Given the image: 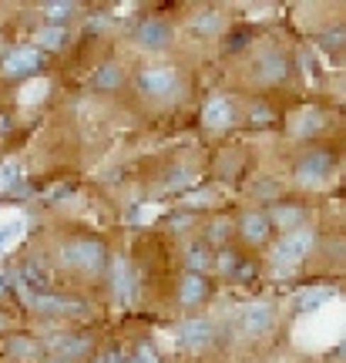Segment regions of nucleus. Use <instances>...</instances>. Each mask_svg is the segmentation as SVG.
I'll list each match as a JSON object with an SVG mask.
<instances>
[{
	"label": "nucleus",
	"instance_id": "obj_28",
	"mask_svg": "<svg viewBox=\"0 0 346 363\" xmlns=\"http://www.w3.org/2000/svg\"><path fill=\"white\" fill-rule=\"evenodd\" d=\"M189 185H192V172H189V169H172V172H168V189H172V192L189 189Z\"/></svg>",
	"mask_w": 346,
	"mask_h": 363
},
{
	"label": "nucleus",
	"instance_id": "obj_31",
	"mask_svg": "<svg viewBox=\"0 0 346 363\" xmlns=\"http://www.w3.org/2000/svg\"><path fill=\"white\" fill-rule=\"evenodd\" d=\"M13 182H17V169L13 165H0V192H7Z\"/></svg>",
	"mask_w": 346,
	"mask_h": 363
},
{
	"label": "nucleus",
	"instance_id": "obj_29",
	"mask_svg": "<svg viewBox=\"0 0 346 363\" xmlns=\"http://www.w3.org/2000/svg\"><path fill=\"white\" fill-rule=\"evenodd\" d=\"M4 195H7V199H30V195H34V185H30V182H24V179H17Z\"/></svg>",
	"mask_w": 346,
	"mask_h": 363
},
{
	"label": "nucleus",
	"instance_id": "obj_17",
	"mask_svg": "<svg viewBox=\"0 0 346 363\" xmlns=\"http://www.w3.org/2000/svg\"><path fill=\"white\" fill-rule=\"evenodd\" d=\"M208 262H212V252H208L206 239H199V242H192V246L185 249V266H189V272H202V276H206Z\"/></svg>",
	"mask_w": 346,
	"mask_h": 363
},
{
	"label": "nucleus",
	"instance_id": "obj_7",
	"mask_svg": "<svg viewBox=\"0 0 346 363\" xmlns=\"http://www.w3.org/2000/svg\"><path fill=\"white\" fill-rule=\"evenodd\" d=\"M289 57L282 51H276V48H269V51H262L256 57V78L262 81V84H279V81L289 78Z\"/></svg>",
	"mask_w": 346,
	"mask_h": 363
},
{
	"label": "nucleus",
	"instance_id": "obj_6",
	"mask_svg": "<svg viewBox=\"0 0 346 363\" xmlns=\"http://www.w3.org/2000/svg\"><path fill=\"white\" fill-rule=\"evenodd\" d=\"M235 326L245 337H259L272 326V306L269 303H249L242 310H235Z\"/></svg>",
	"mask_w": 346,
	"mask_h": 363
},
{
	"label": "nucleus",
	"instance_id": "obj_35",
	"mask_svg": "<svg viewBox=\"0 0 346 363\" xmlns=\"http://www.w3.org/2000/svg\"><path fill=\"white\" fill-rule=\"evenodd\" d=\"M269 118H272V111L266 104H256V108H252V121H269Z\"/></svg>",
	"mask_w": 346,
	"mask_h": 363
},
{
	"label": "nucleus",
	"instance_id": "obj_27",
	"mask_svg": "<svg viewBox=\"0 0 346 363\" xmlns=\"http://www.w3.org/2000/svg\"><path fill=\"white\" fill-rule=\"evenodd\" d=\"M343 44H346V27H330L326 34H320V48H326V51H336Z\"/></svg>",
	"mask_w": 346,
	"mask_h": 363
},
{
	"label": "nucleus",
	"instance_id": "obj_34",
	"mask_svg": "<svg viewBox=\"0 0 346 363\" xmlns=\"http://www.w3.org/2000/svg\"><path fill=\"white\" fill-rule=\"evenodd\" d=\"M13 233H17V222H11V225H0V249L11 242V235H13Z\"/></svg>",
	"mask_w": 346,
	"mask_h": 363
},
{
	"label": "nucleus",
	"instance_id": "obj_32",
	"mask_svg": "<svg viewBox=\"0 0 346 363\" xmlns=\"http://www.w3.org/2000/svg\"><path fill=\"white\" fill-rule=\"evenodd\" d=\"M138 363H158V353L148 343H138Z\"/></svg>",
	"mask_w": 346,
	"mask_h": 363
},
{
	"label": "nucleus",
	"instance_id": "obj_11",
	"mask_svg": "<svg viewBox=\"0 0 346 363\" xmlns=\"http://www.w3.org/2000/svg\"><path fill=\"white\" fill-rule=\"evenodd\" d=\"M313 242H316L313 233H289L279 246H276V262H279V266H296V262L313 249Z\"/></svg>",
	"mask_w": 346,
	"mask_h": 363
},
{
	"label": "nucleus",
	"instance_id": "obj_20",
	"mask_svg": "<svg viewBox=\"0 0 346 363\" xmlns=\"http://www.w3.org/2000/svg\"><path fill=\"white\" fill-rule=\"evenodd\" d=\"M330 296H333V289H326V286H320V289H303V293H299V299H296V313L320 310Z\"/></svg>",
	"mask_w": 346,
	"mask_h": 363
},
{
	"label": "nucleus",
	"instance_id": "obj_37",
	"mask_svg": "<svg viewBox=\"0 0 346 363\" xmlns=\"http://www.w3.org/2000/svg\"><path fill=\"white\" fill-rule=\"evenodd\" d=\"M101 27H104L101 17H91V21H88V30H101Z\"/></svg>",
	"mask_w": 346,
	"mask_h": 363
},
{
	"label": "nucleus",
	"instance_id": "obj_10",
	"mask_svg": "<svg viewBox=\"0 0 346 363\" xmlns=\"http://www.w3.org/2000/svg\"><path fill=\"white\" fill-rule=\"evenodd\" d=\"M202 121H206V128H212V131L232 128V121H235V104H232V98H225V94L208 98L206 108H202Z\"/></svg>",
	"mask_w": 346,
	"mask_h": 363
},
{
	"label": "nucleus",
	"instance_id": "obj_2",
	"mask_svg": "<svg viewBox=\"0 0 346 363\" xmlns=\"http://www.w3.org/2000/svg\"><path fill=\"white\" fill-rule=\"evenodd\" d=\"M138 91L145 98H155V101H168V98H175L182 91V78L175 67H145L138 71Z\"/></svg>",
	"mask_w": 346,
	"mask_h": 363
},
{
	"label": "nucleus",
	"instance_id": "obj_18",
	"mask_svg": "<svg viewBox=\"0 0 346 363\" xmlns=\"http://www.w3.org/2000/svg\"><path fill=\"white\" fill-rule=\"evenodd\" d=\"M121 81H125V71H121V67L118 65H101L98 71H94L91 84H94L98 91H115Z\"/></svg>",
	"mask_w": 346,
	"mask_h": 363
},
{
	"label": "nucleus",
	"instance_id": "obj_16",
	"mask_svg": "<svg viewBox=\"0 0 346 363\" xmlns=\"http://www.w3.org/2000/svg\"><path fill=\"white\" fill-rule=\"evenodd\" d=\"M303 216H306V208L299 206V202H279V206L269 212V222L279 225V229H293V225L303 222Z\"/></svg>",
	"mask_w": 346,
	"mask_h": 363
},
{
	"label": "nucleus",
	"instance_id": "obj_33",
	"mask_svg": "<svg viewBox=\"0 0 346 363\" xmlns=\"http://www.w3.org/2000/svg\"><path fill=\"white\" fill-rule=\"evenodd\" d=\"M11 131H13V118L7 111H0V138H7Z\"/></svg>",
	"mask_w": 346,
	"mask_h": 363
},
{
	"label": "nucleus",
	"instance_id": "obj_15",
	"mask_svg": "<svg viewBox=\"0 0 346 363\" xmlns=\"http://www.w3.org/2000/svg\"><path fill=\"white\" fill-rule=\"evenodd\" d=\"M51 350L57 353L61 360H74V357L91 350V337L88 333H71V337H61L57 343H51Z\"/></svg>",
	"mask_w": 346,
	"mask_h": 363
},
{
	"label": "nucleus",
	"instance_id": "obj_9",
	"mask_svg": "<svg viewBox=\"0 0 346 363\" xmlns=\"http://www.w3.org/2000/svg\"><path fill=\"white\" fill-rule=\"evenodd\" d=\"M135 40H138V48H145V51H162V48H168V40H172V27L165 21H158V17H148V21H141L135 27Z\"/></svg>",
	"mask_w": 346,
	"mask_h": 363
},
{
	"label": "nucleus",
	"instance_id": "obj_39",
	"mask_svg": "<svg viewBox=\"0 0 346 363\" xmlns=\"http://www.w3.org/2000/svg\"><path fill=\"white\" fill-rule=\"evenodd\" d=\"M4 326H7V316H4V313H0V330H4Z\"/></svg>",
	"mask_w": 346,
	"mask_h": 363
},
{
	"label": "nucleus",
	"instance_id": "obj_25",
	"mask_svg": "<svg viewBox=\"0 0 346 363\" xmlns=\"http://www.w3.org/2000/svg\"><path fill=\"white\" fill-rule=\"evenodd\" d=\"M218 27H222V21H218V13L216 11H206V13H199L192 21V30L202 38V34H216Z\"/></svg>",
	"mask_w": 346,
	"mask_h": 363
},
{
	"label": "nucleus",
	"instance_id": "obj_23",
	"mask_svg": "<svg viewBox=\"0 0 346 363\" xmlns=\"http://www.w3.org/2000/svg\"><path fill=\"white\" fill-rule=\"evenodd\" d=\"M320 128H323V111H313V108H306L299 115V121H296V135H313Z\"/></svg>",
	"mask_w": 346,
	"mask_h": 363
},
{
	"label": "nucleus",
	"instance_id": "obj_13",
	"mask_svg": "<svg viewBox=\"0 0 346 363\" xmlns=\"http://www.w3.org/2000/svg\"><path fill=\"white\" fill-rule=\"evenodd\" d=\"M208 296V279L202 272H185L179 283V303L182 306H199Z\"/></svg>",
	"mask_w": 346,
	"mask_h": 363
},
{
	"label": "nucleus",
	"instance_id": "obj_3",
	"mask_svg": "<svg viewBox=\"0 0 346 363\" xmlns=\"http://www.w3.org/2000/svg\"><path fill=\"white\" fill-rule=\"evenodd\" d=\"M333 162L336 158L330 148H309L306 155H299V162H296V179L303 185H320L333 172Z\"/></svg>",
	"mask_w": 346,
	"mask_h": 363
},
{
	"label": "nucleus",
	"instance_id": "obj_4",
	"mask_svg": "<svg viewBox=\"0 0 346 363\" xmlns=\"http://www.w3.org/2000/svg\"><path fill=\"white\" fill-rule=\"evenodd\" d=\"M40 61H44V54H40L38 48H13V51L4 57V65H0V74L7 81L30 78L40 67Z\"/></svg>",
	"mask_w": 346,
	"mask_h": 363
},
{
	"label": "nucleus",
	"instance_id": "obj_38",
	"mask_svg": "<svg viewBox=\"0 0 346 363\" xmlns=\"http://www.w3.org/2000/svg\"><path fill=\"white\" fill-rule=\"evenodd\" d=\"M4 293H7V276L0 272V296H4Z\"/></svg>",
	"mask_w": 346,
	"mask_h": 363
},
{
	"label": "nucleus",
	"instance_id": "obj_24",
	"mask_svg": "<svg viewBox=\"0 0 346 363\" xmlns=\"http://www.w3.org/2000/svg\"><path fill=\"white\" fill-rule=\"evenodd\" d=\"M229 233H232V219L218 216V219H212L206 225V242H225V235Z\"/></svg>",
	"mask_w": 346,
	"mask_h": 363
},
{
	"label": "nucleus",
	"instance_id": "obj_5",
	"mask_svg": "<svg viewBox=\"0 0 346 363\" xmlns=\"http://www.w3.org/2000/svg\"><path fill=\"white\" fill-rule=\"evenodd\" d=\"M30 306L44 316H84L91 310L84 299H74V296H61V293H40V296L30 299Z\"/></svg>",
	"mask_w": 346,
	"mask_h": 363
},
{
	"label": "nucleus",
	"instance_id": "obj_36",
	"mask_svg": "<svg viewBox=\"0 0 346 363\" xmlns=\"http://www.w3.org/2000/svg\"><path fill=\"white\" fill-rule=\"evenodd\" d=\"M67 192H74V182H65L61 189H54V192H51V199H65Z\"/></svg>",
	"mask_w": 346,
	"mask_h": 363
},
{
	"label": "nucleus",
	"instance_id": "obj_8",
	"mask_svg": "<svg viewBox=\"0 0 346 363\" xmlns=\"http://www.w3.org/2000/svg\"><path fill=\"white\" fill-rule=\"evenodd\" d=\"M212 337H216V326L206 316H189V320L179 323V343L189 347V350H199V347L212 343Z\"/></svg>",
	"mask_w": 346,
	"mask_h": 363
},
{
	"label": "nucleus",
	"instance_id": "obj_30",
	"mask_svg": "<svg viewBox=\"0 0 346 363\" xmlns=\"http://www.w3.org/2000/svg\"><path fill=\"white\" fill-rule=\"evenodd\" d=\"M239 256H235V252H232V249H222V252H218V269L222 272H235V266H239Z\"/></svg>",
	"mask_w": 346,
	"mask_h": 363
},
{
	"label": "nucleus",
	"instance_id": "obj_21",
	"mask_svg": "<svg viewBox=\"0 0 346 363\" xmlns=\"http://www.w3.org/2000/svg\"><path fill=\"white\" fill-rule=\"evenodd\" d=\"M65 40H67V30L65 27H40V34H38V51L44 48V51H61L65 48Z\"/></svg>",
	"mask_w": 346,
	"mask_h": 363
},
{
	"label": "nucleus",
	"instance_id": "obj_19",
	"mask_svg": "<svg viewBox=\"0 0 346 363\" xmlns=\"http://www.w3.org/2000/svg\"><path fill=\"white\" fill-rule=\"evenodd\" d=\"M7 353L17 360H38L40 357V343L30 337H11L7 340Z\"/></svg>",
	"mask_w": 346,
	"mask_h": 363
},
{
	"label": "nucleus",
	"instance_id": "obj_14",
	"mask_svg": "<svg viewBox=\"0 0 346 363\" xmlns=\"http://www.w3.org/2000/svg\"><path fill=\"white\" fill-rule=\"evenodd\" d=\"M111 286H115L118 303H131L135 299V276H131V266L125 259H115V266H111Z\"/></svg>",
	"mask_w": 346,
	"mask_h": 363
},
{
	"label": "nucleus",
	"instance_id": "obj_26",
	"mask_svg": "<svg viewBox=\"0 0 346 363\" xmlns=\"http://www.w3.org/2000/svg\"><path fill=\"white\" fill-rule=\"evenodd\" d=\"M252 38H256V30H252V27H235L229 38H225V51H242Z\"/></svg>",
	"mask_w": 346,
	"mask_h": 363
},
{
	"label": "nucleus",
	"instance_id": "obj_12",
	"mask_svg": "<svg viewBox=\"0 0 346 363\" xmlns=\"http://www.w3.org/2000/svg\"><path fill=\"white\" fill-rule=\"evenodd\" d=\"M272 222L266 212H259V208H249L242 219H239V233H242L245 242H266V235H269Z\"/></svg>",
	"mask_w": 346,
	"mask_h": 363
},
{
	"label": "nucleus",
	"instance_id": "obj_22",
	"mask_svg": "<svg viewBox=\"0 0 346 363\" xmlns=\"http://www.w3.org/2000/svg\"><path fill=\"white\" fill-rule=\"evenodd\" d=\"M74 13V4H67V0H51V4H44V21H51V27H65V21Z\"/></svg>",
	"mask_w": 346,
	"mask_h": 363
},
{
	"label": "nucleus",
	"instance_id": "obj_1",
	"mask_svg": "<svg viewBox=\"0 0 346 363\" xmlns=\"http://www.w3.org/2000/svg\"><path fill=\"white\" fill-rule=\"evenodd\" d=\"M61 262L81 272H101V269H108L111 256H108V246H104L101 239L81 235V239H71V242L61 246Z\"/></svg>",
	"mask_w": 346,
	"mask_h": 363
}]
</instances>
